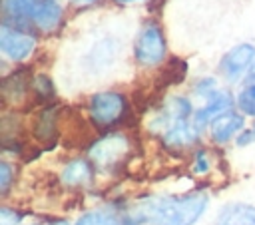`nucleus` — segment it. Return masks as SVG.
Wrapping results in <instances>:
<instances>
[{
    "mask_svg": "<svg viewBox=\"0 0 255 225\" xmlns=\"http://www.w3.org/2000/svg\"><path fill=\"white\" fill-rule=\"evenodd\" d=\"M76 225H122V223H120L118 217L112 215V213H106V211H92V213L82 215V217L76 221Z\"/></svg>",
    "mask_w": 255,
    "mask_h": 225,
    "instance_id": "nucleus-14",
    "label": "nucleus"
},
{
    "mask_svg": "<svg viewBox=\"0 0 255 225\" xmlns=\"http://www.w3.org/2000/svg\"><path fill=\"white\" fill-rule=\"evenodd\" d=\"M120 4H128V2H133V0H118Z\"/></svg>",
    "mask_w": 255,
    "mask_h": 225,
    "instance_id": "nucleus-23",
    "label": "nucleus"
},
{
    "mask_svg": "<svg viewBox=\"0 0 255 225\" xmlns=\"http://www.w3.org/2000/svg\"><path fill=\"white\" fill-rule=\"evenodd\" d=\"M34 46H36V40L30 34H26L18 28H10L8 24H2V28H0V50L6 58L22 60L34 50Z\"/></svg>",
    "mask_w": 255,
    "mask_h": 225,
    "instance_id": "nucleus-5",
    "label": "nucleus"
},
{
    "mask_svg": "<svg viewBox=\"0 0 255 225\" xmlns=\"http://www.w3.org/2000/svg\"><path fill=\"white\" fill-rule=\"evenodd\" d=\"M247 82H255V62L251 64V70H249V76H247Z\"/></svg>",
    "mask_w": 255,
    "mask_h": 225,
    "instance_id": "nucleus-21",
    "label": "nucleus"
},
{
    "mask_svg": "<svg viewBox=\"0 0 255 225\" xmlns=\"http://www.w3.org/2000/svg\"><path fill=\"white\" fill-rule=\"evenodd\" d=\"M10 181H12V167L6 161H2L0 163V189L6 191L8 185H10Z\"/></svg>",
    "mask_w": 255,
    "mask_h": 225,
    "instance_id": "nucleus-17",
    "label": "nucleus"
},
{
    "mask_svg": "<svg viewBox=\"0 0 255 225\" xmlns=\"http://www.w3.org/2000/svg\"><path fill=\"white\" fill-rule=\"evenodd\" d=\"M90 179H92V167L84 159H76V161L68 163L66 169L62 171V181L66 185H84Z\"/></svg>",
    "mask_w": 255,
    "mask_h": 225,
    "instance_id": "nucleus-11",
    "label": "nucleus"
},
{
    "mask_svg": "<svg viewBox=\"0 0 255 225\" xmlns=\"http://www.w3.org/2000/svg\"><path fill=\"white\" fill-rule=\"evenodd\" d=\"M237 104H239L241 112H245L247 115H255V84L247 86V88L239 94Z\"/></svg>",
    "mask_w": 255,
    "mask_h": 225,
    "instance_id": "nucleus-15",
    "label": "nucleus"
},
{
    "mask_svg": "<svg viewBox=\"0 0 255 225\" xmlns=\"http://www.w3.org/2000/svg\"><path fill=\"white\" fill-rule=\"evenodd\" d=\"M74 2H78V4H90V2H96V0H74Z\"/></svg>",
    "mask_w": 255,
    "mask_h": 225,
    "instance_id": "nucleus-22",
    "label": "nucleus"
},
{
    "mask_svg": "<svg viewBox=\"0 0 255 225\" xmlns=\"http://www.w3.org/2000/svg\"><path fill=\"white\" fill-rule=\"evenodd\" d=\"M32 88H34V92H36L40 98H44V100L50 98L52 92H54V90H52V82H50L46 76H38V78L34 80V86H32Z\"/></svg>",
    "mask_w": 255,
    "mask_h": 225,
    "instance_id": "nucleus-16",
    "label": "nucleus"
},
{
    "mask_svg": "<svg viewBox=\"0 0 255 225\" xmlns=\"http://www.w3.org/2000/svg\"><path fill=\"white\" fill-rule=\"evenodd\" d=\"M215 225H255V207L245 203L227 205L219 213Z\"/></svg>",
    "mask_w": 255,
    "mask_h": 225,
    "instance_id": "nucleus-9",
    "label": "nucleus"
},
{
    "mask_svg": "<svg viewBox=\"0 0 255 225\" xmlns=\"http://www.w3.org/2000/svg\"><path fill=\"white\" fill-rule=\"evenodd\" d=\"M195 171H197V173L207 171V155H205L203 151L197 153V159H195Z\"/></svg>",
    "mask_w": 255,
    "mask_h": 225,
    "instance_id": "nucleus-20",
    "label": "nucleus"
},
{
    "mask_svg": "<svg viewBox=\"0 0 255 225\" xmlns=\"http://www.w3.org/2000/svg\"><path fill=\"white\" fill-rule=\"evenodd\" d=\"M243 127V117L239 113H225L221 117H217L213 121V127H211V135L217 143H223L227 141L229 137H233L237 131H241Z\"/></svg>",
    "mask_w": 255,
    "mask_h": 225,
    "instance_id": "nucleus-10",
    "label": "nucleus"
},
{
    "mask_svg": "<svg viewBox=\"0 0 255 225\" xmlns=\"http://www.w3.org/2000/svg\"><path fill=\"white\" fill-rule=\"evenodd\" d=\"M18 219H20V217H18L14 211L6 209V207L0 211V225H16V223H18Z\"/></svg>",
    "mask_w": 255,
    "mask_h": 225,
    "instance_id": "nucleus-18",
    "label": "nucleus"
},
{
    "mask_svg": "<svg viewBox=\"0 0 255 225\" xmlns=\"http://www.w3.org/2000/svg\"><path fill=\"white\" fill-rule=\"evenodd\" d=\"M126 112V100L122 94L116 92H102L92 96L90 100V115L96 125H112L120 121V117Z\"/></svg>",
    "mask_w": 255,
    "mask_h": 225,
    "instance_id": "nucleus-3",
    "label": "nucleus"
},
{
    "mask_svg": "<svg viewBox=\"0 0 255 225\" xmlns=\"http://www.w3.org/2000/svg\"><path fill=\"white\" fill-rule=\"evenodd\" d=\"M163 139H165L167 145H173V147L187 145V143H191V141L195 139V129H193L185 119H181V121L171 123V127L165 131Z\"/></svg>",
    "mask_w": 255,
    "mask_h": 225,
    "instance_id": "nucleus-12",
    "label": "nucleus"
},
{
    "mask_svg": "<svg viewBox=\"0 0 255 225\" xmlns=\"http://www.w3.org/2000/svg\"><path fill=\"white\" fill-rule=\"evenodd\" d=\"M52 225H66V223H62V221H56V223H52Z\"/></svg>",
    "mask_w": 255,
    "mask_h": 225,
    "instance_id": "nucleus-24",
    "label": "nucleus"
},
{
    "mask_svg": "<svg viewBox=\"0 0 255 225\" xmlns=\"http://www.w3.org/2000/svg\"><path fill=\"white\" fill-rule=\"evenodd\" d=\"M207 207V195L197 191L183 197L159 199L145 207V217L153 225H193Z\"/></svg>",
    "mask_w": 255,
    "mask_h": 225,
    "instance_id": "nucleus-1",
    "label": "nucleus"
},
{
    "mask_svg": "<svg viewBox=\"0 0 255 225\" xmlns=\"http://www.w3.org/2000/svg\"><path fill=\"white\" fill-rule=\"evenodd\" d=\"M229 108H231V98H229V94L219 92V94H215V96L209 100V104H207L205 108H201V110L195 113V119H193V121H195L197 127H201V125H205V123H209V121H215L217 117L229 113Z\"/></svg>",
    "mask_w": 255,
    "mask_h": 225,
    "instance_id": "nucleus-8",
    "label": "nucleus"
},
{
    "mask_svg": "<svg viewBox=\"0 0 255 225\" xmlns=\"http://www.w3.org/2000/svg\"><path fill=\"white\" fill-rule=\"evenodd\" d=\"M2 10L6 16L32 20L42 30H52L62 18L58 0H2Z\"/></svg>",
    "mask_w": 255,
    "mask_h": 225,
    "instance_id": "nucleus-2",
    "label": "nucleus"
},
{
    "mask_svg": "<svg viewBox=\"0 0 255 225\" xmlns=\"http://www.w3.org/2000/svg\"><path fill=\"white\" fill-rule=\"evenodd\" d=\"M253 139H255V125H253L251 129H245V131L239 133V137H237V145H247V143H251Z\"/></svg>",
    "mask_w": 255,
    "mask_h": 225,
    "instance_id": "nucleus-19",
    "label": "nucleus"
},
{
    "mask_svg": "<svg viewBox=\"0 0 255 225\" xmlns=\"http://www.w3.org/2000/svg\"><path fill=\"white\" fill-rule=\"evenodd\" d=\"M128 147H129L128 139L124 135L116 133V135H108V137L96 141L90 149V155L98 165H112L128 153Z\"/></svg>",
    "mask_w": 255,
    "mask_h": 225,
    "instance_id": "nucleus-6",
    "label": "nucleus"
},
{
    "mask_svg": "<svg viewBox=\"0 0 255 225\" xmlns=\"http://www.w3.org/2000/svg\"><path fill=\"white\" fill-rule=\"evenodd\" d=\"M54 133H56V113H54V110H44L36 123V135L40 139L48 141L54 137Z\"/></svg>",
    "mask_w": 255,
    "mask_h": 225,
    "instance_id": "nucleus-13",
    "label": "nucleus"
},
{
    "mask_svg": "<svg viewBox=\"0 0 255 225\" xmlns=\"http://www.w3.org/2000/svg\"><path fill=\"white\" fill-rule=\"evenodd\" d=\"M165 54V40L157 26H147L141 30L135 42V58L143 66H155L163 60Z\"/></svg>",
    "mask_w": 255,
    "mask_h": 225,
    "instance_id": "nucleus-4",
    "label": "nucleus"
},
{
    "mask_svg": "<svg viewBox=\"0 0 255 225\" xmlns=\"http://www.w3.org/2000/svg\"><path fill=\"white\" fill-rule=\"evenodd\" d=\"M253 62H255V48H253L251 44H239V46L231 48V50L225 54V58L221 60V70H223V74H225L227 78L235 80V78H239V76L245 72V68H249Z\"/></svg>",
    "mask_w": 255,
    "mask_h": 225,
    "instance_id": "nucleus-7",
    "label": "nucleus"
}]
</instances>
